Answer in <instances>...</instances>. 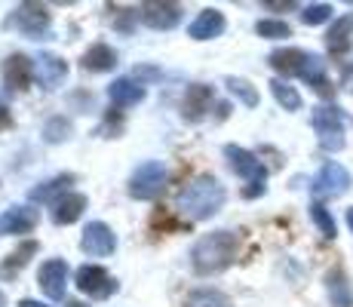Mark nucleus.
<instances>
[{"label":"nucleus","mask_w":353,"mask_h":307,"mask_svg":"<svg viewBox=\"0 0 353 307\" xmlns=\"http://www.w3.org/2000/svg\"><path fill=\"white\" fill-rule=\"evenodd\" d=\"M228 200V190L215 175H194L175 190V209L188 221H206L219 215Z\"/></svg>","instance_id":"1"},{"label":"nucleus","mask_w":353,"mask_h":307,"mask_svg":"<svg viewBox=\"0 0 353 307\" xmlns=\"http://www.w3.org/2000/svg\"><path fill=\"white\" fill-rule=\"evenodd\" d=\"M236 252H240V237L234 230L203 234L191 249V270L196 277H215L236 261Z\"/></svg>","instance_id":"2"},{"label":"nucleus","mask_w":353,"mask_h":307,"mask_svg":"<svg viewBox=\"0 0 353 307\" xmlns=\"http://www.w3.org/2000/svg\"><path fill=\"white\" fill-rule=\"evenodd\" d=\"M6 31H19L28 40H46L52 34V12L46 10L43 3H34V0H25V3L12 6L10 16L3 19Z\"/></svg>","instance_id":"3"},{"label":"nucleus","mask_w":353,"mask_h":307,"mask_svg":"<svg viewBox=\"0 0 353 307\" xmlns=\"http://www.w3.org/2000/svg\"><path fill=\"white\" fill-rule=\"evenodd\" d=\"M169 184V166L163 160H145L126 179V194L132 200H157Z\"/></svg>","instance_id":"4"},{"label":"nucleus","mask_w":353,"mask_h":307,"mask_svg":"<svg viewBox=\"0 0 353 307\" xmlns=\"http://www.w3.org/2000/svg\"><path fill=\"white\" fill-rule=\"evenodd\" d=\"M310 123H314L316 135H320V148L329 154L341 151L344 148V123H347V117H344V111L338 105H316L314 108V117H310Z\"/></svg>","instance_id":"5"},{"label":"nucleus","mask_w":353,"mask_h":307,"mask_svg":"<svg viewBox=\"0 0 353 307\" xmlns=\"http://www.w3.org/2000/svg\"><path fill=\"white\" fill-rule=\"evenodd\" d=\"M74 286H77L80 295L92 298V301H105V298L117 295L120 283L114 274H108L101 264H83V268L74 270Z\"/></svg>","instance_id":"6"},{"label":"nucleus","mask_w":353,"mask_h":307,"mask_svg":"<svg viewBox=\"0 0 353 307\" xmlns=\"http://www.w3.org/2000/svg\"><path fill=\"white\" fill-rule=\"evenodd\" d=\"M350 172L341 166L338 160H325L316 172L314 184H310V194H314V203H323V200H335V197H344L350 190Z\"/></svg>","instance_id":"7"},{"label":"nucleus","mask_w":353,"mask_h":307,"mask_svg":"<svg viewBox=\"0 0 353 307\" xmlns=\"http://www.w3.org/2000/svg\"><path fill=\"white\" fill-rule=\"evenodd\" d=\"M225 160L240 179H246L249 188H264V181H268V166H264V160H258V154L246 151V148H240V145H225Z\"/></svg>","instance_id":"8"},{"label":"nucleus","mask_w":353,"mask_h":307,"mask_svg":"<svg viewBox=\"0 0 353 307\" xmlns=\"http://www.w3.org/2000/svg\"><path fill=\"white\" fill-rule=\"evenodd\" d=\"M139 19L151 31H172L185 19V6L172 3V0H151V3L139 6Z\"/></svg>","instance_id":"9"},{"label":"nucleus","mask_w":353,"mask_h":307,"mask_svg":"<svg viewBox=\"0 0 353 307\" xmlns=\"http://www.w3.org/2000/svg\"><path fill=\"white\" fill-rule=\"evenodd\" d=\"M0 83L3 92H25L34 83V61L25 52H12L0 65Z\"/></svg>","instance_id":"10"},{"label":"nucleus","mask_w":353,"mask_h":307,"mask_svg":"<svg viewBox=\"0 0 353 307\" xmlns=\"http://www.w3.org/2000/svg\"><path fill=\"white\" fill-rule=\"evenodd\" d=\"M40 224V212L31 203H16V206L0 212V237H28Z\"/></svg>","instance_id":"11"},{"label":"nucleus","mask_w":353,"mask_h":307,"mask_svg":"<svg viewBox=\"0 0 353 307\" xmlns=\"http://www.w3.org/2000/svg\"><path fill=\"white\" fill-rule=\"evenodd\" d=\"M80 249L90 258H111L117 252V234L105 221H90L80 234Z\"/></svg>","instance_id":"12"},{"label":"nucleus","mask_w":353,"mask_h":307,"mask_svg":"<svg viewBox=\"0 0 353 307\" xmlns=\"http://www.w3.org/2000/svg\"><path fill=\"white\" fill-rule=\"evenodd\" d=\"M37 286L50 301H62L68 289V261L65 258H46L37 270Z\"/></svg>","instance_id":"13"},{"label":"nucleus","mask_w":353,"mask_h":307,"mask_svg":"<svg viewBox=\"0 0 353 307\" xmlns=\"http://www.w3.org/2000/svg\"><path fill=\"white\" fill-rule=\"evenodd\" d=\"M34 80L40 83V90L52 92L68 80V59H62L59 52H40L34 59Z\"/></svg>","instance_id":"14"},{"label":"nucleus","mask_w":353,"mask_h":307,"mask_svg":"<svg viewBox=\"0 0 353 307\" xmlns=\"http://www.w3.org/2000/svg\"><path fill=\"white\" fill-rule=\"evenodd\" d=\"M219 99H215V90L206 83H191L185 90V99H181V117L188 123H200L209 111H215Z\"/></svg>","instance_id":"15"},{"label":"nucleus","mask_w":353,"mask_h":307,"mask_svg":"<svg viewBox=\"0 0 353 307\" xmlns=\"http://www.w3.org/2000/svg\"><path fill=\"white\" fill-rule=\"evenodd\" d=\"M310 59H314V52H307V50H298V46H280V50H274L268 56V65L280 74V80L283 77H304Z\"/></svg>","instance_id":"16"},{"label":"nucleus","mask_w":353,"mask_h":307,"mask_svg":"<svg viewBox=\"0 0 353 307\" xmlns=\"http://www.w3.org/2000/svg\"><path fill=\"white\" fill-rule=\"evenodd\" d=\"M228 28V19H225V12L221 10H215V6H206V10H200L196 12V19L191 25H188V37L191 40H215V37H221Z\"/></svg>","instance_id":"17"},{"label":"nucleus","mask_w":353,"mask_h":307,"mask_svg":"<svg viewBox=\"0 0 353 307\" xmlns=\"http://www.w3.org/2000/svg\"><path fill=\"white\" fill-rule=\"evenodd\" d=\"M108 99H111V108H117V111L135 108L148 99V86L139 83L135 77H117L111 86H108Z\"/></svg>","instance_id":"18"},{"label":"nucleus","mask_w":353,"mask_h":307,"mask_svg":"<svg viewBox=\"0 0 353 307\" xmlns=\"http://www.w3.org/2000/svg\"><path fill=\"white\" fill-rule=\"evenodd\" d=\"M77 181V175L74 172H62V175H52V179L40 181L37 188H31L28 200L31 203H46V206H52V203H59L62 197L71 194V184Z\"/></svg>","instance_id":"19"},{"label":"nucleus","mask_w":353,"mask_h":307,"mask_svg":"<svg viewBox=\"0 0 353 307\" xmlns=\"http://www.w3.org/2000/svg\"><path fill=\"white\" fill-rule=\"evenodd\" d=\"M86 206H90L86 194H77V190H71V194L62 197L59 203H52L50 218H52V224H59V228H68V224H74V221H80V218H83Z\"/></svg>","instance_id":"20"},{"label":"nucleus","mask_w":353,"mask_h":307,"mask_svg":"<svg viewBox=\"0 0 353 307\" xmlns=\"http://www.w3.org/2000/svg\"><path fill=\"white\" fill-rule=\"evenodd\" d=\"M350 46H353V12H344L325 31V50L332 56H344V52H350Z\"/></svg>","instance_id":"21"},{"label":"nucleus","mask_w":353,"mask_h":307,"mask_svg":"<svg viewBox=\"0 0 353 307\" xmlns=\"http://www.w3.org/2000/svg\"><path fill=\"white\" fill-rule=\"evenodd\" d=\"M117 50L108 43H92L90 50L80 56V68H83L86 74H108L117 68Z\"/></svg>","instance_id":"22"},{"label":"nucleus","mask_w":353,"mask_h":307,"mask_svg":"<svg viewBox=\"0 0 353 307\" xmlns=\"http://www.w3.org/2000/svg\"><path fill=\"white\" fill-rule=\"evenodd\" d=\"M37 252H40V243H37V240H22V243L16 246V249L10 252V255L3 258V261H0V277H3V279H12L16 274H22V270L31 264V258L37 255Z\"/></svg>","instance_id":"23"},{"label":"nucleus","mask_w":353,"mask_h":307,"mask_svg":"<svg viewBox=\"0 0 353 307\" xmlns=\"http://www.w3.org/2000/svg\"><path fill=\"white\" fill-rule=\"evenodd\" d=\"M325 289H329V298H332V307H353V292H350V283H347V274L344 268H332L325 274Z\"/></svg>","instance_id":"24"},{"label":"nucleus","mask_w":353,"mask_h":307,"mask_svg":"<svg viewBox=\"0 0 353 307\" xmlns=\"http://www.w3.org/2000/svg\"><path fill=\"white\" fill-rule=\"evenodd\" d=\"M301 80H307L310 90H314L316 95H323L325 101L335 99V83H332L329 74H325V61H323L320 56L310 59V65H307V71H304V77H301Z\"/></svg>","instance_id":"25"},{"label":"nucleus","mask_w":353,"mask_h":307,"mask_svg":"<svg viewBox=\"0 0 353 307\" xmlns=\"http://www.w3.org/2000/svg\"><path fill=\"white\" fill-rule=\"evenodd\" d=\"M185 307H234V301L225 295L221 289H212V286H200V289H191L185 298Z\"/></svg>","instance_id":"26"},{"label":"nucleus","mask_w":353,"mask_h":307,"mask_svg":"<svg viewBox=\"0 0 353 307\" xmlns=\"http://www.w3.org/2000/svg\"><path fill=\"white\" fill-rule=\"evenodd\" d=\"M225 90L234 95L240 105H246V108H258V101H261V95H258L255 86L249 83L246 77H236V74H228V77H225Z\"/></svg>","instance_id":"27"},{"label":"nucleus","mask_w":353,"mask_h":307,"mask_svg":"<svg viewBox=\"0 0 353 307\" xmlns=\"http://www.w3.org/2000/svg\"><path fill=\"white\" fill-rule=\"evenodd\" d=\"M270 92H274V99L280 101V108H286V111H301V92L295 90V86L289 83V80H280V77H274L270 80Z\"/></svg>","instance_id":"28"},{"label":"nucleus","mask_w":353,"mask_h":307,"mask_svg":"<svg viewBox=\"0 0 353 307\" xmlns=\"http://www.w3.org/2000/svg\"><path fill=\"white\" fill-rule=\"evenodd\" d=\"M71 132H74V123L68 120V117H62V114H56V117L46 120L43 141H46V145H62V141L71 139Z\"/></svg>","instance_id":"29"},{"label":"nucleus","mask_w":353,"mask_h":307,"mask_svg":"<svg viewBox=\"0 0 353 307\" xmlns=\"http://www.w3.org/2000/svg\"><path fill=\"white\" fill-rule=\"evenodd\" d=\"M255 34L264 40H286V37H292V25L283 22V19H258Z\"/></svg>","instance_id":"30"},{"label":"nucleus","mask_w":353,"mask_h":307,"mask_svg":"<svg viewBox=\"0 0 353 307\" xmlns=\"http://www.w3.org/2000/svg\"><path fill=\"white\" fill-rule=\"evenodd\" d=\"M310 218H314V224L320 228V234L325 237V240H335V237H338L335 218H332V212L323 206V203H310Z\"/></svg>","instance_id":"31"},{"label":"nucleus","mask_w":353,"mask_h":307,"mask_svg":"<svg viewBox=\"0 0 353 307\" xmlns=\"http://www.w3.org/2000/svg\"><path fill=\"white\" fill-rule=\"evenodd\" d=\"M332 16H335V6H332V3H307L301 10V22L310 25V28H316V25H325Z\"/></svg>","instance_id":"32"},{"label":"nucleus","mask_w":353,"mask_h":307,"mask_svg":"<svg viewBox=\"0 0 353 307\" xmlns=\"http://www.w3.org/2000/svg\"><path fill=\"white\" fill-rule=\"evenodd\" d=\"M120 132H123V114H120L117 108H111V111H108V117H105V123L99 126V135H105V139H117Z\"/></svg>","instance_id":"33"},{"label":"nucleus","mask_w":353,"mask_h":307,"mask_svg":"<svg viewBox=\"0 0 353 307\" xmlns=\"http://www.w3.org/2000/svg\"><path fill=\"white\" fill-rule=\"evenodd\" d=\"M132 22H141V19H139V6H120L117 19H114V28L129 34V31H132Z\"/></svg>","instance_id":"34"},{"label":"nucleus","mask_w":353,"mask_h":307,"mask_svg":"<svg viewBox=\"0 0 353 307\" xmlns=\"http://www.w3.org/2000/svg\"><path fill=\"white\" fill-rule=\"evenodd\" d=\"M132 77L139 80V83H145V86H148V80H160V77H163V71H160V68H154V65H139V68L132 71Z\"/></svg>","instance_id":"35"},{"label":"nucleus","mask_w":353,"mask_h":307,"mask_svg":"<svg viewBox=\"0 0 353 307\" xmlns=\"http://www.w3.org/2000/svg\"><path fill=\"white\" fill-rule=\"evenodd\" d=\"M295 0H268L264 3V10H274V12H289V10H295Z\"/></svg>","instance_id":"36"},{"label":"nucleus","mask_w":353,"mask_h":307,"mask_svg":"<svg viewBox=\"0 0 353 307\" xmlns=\"http://www.w3.org/2000/svg\"><path fill=\"white\" fill-rule=\"evenodd\" d=\"M3 129H12V111L0 101V132H3Z\"/></svg>","instance_id":"37"},{"label":"nucleus","mask_w":353,"mask_h":307,"mask_svg":"<svg viewBox=\"0 0 353 307\" xmlns=\"http://www.w3.org/2000/svg\"><path fill=\"white\" fill-rule=\"evenodd\" d=\"M19 307H50V304H43V301H34V298H22V301H19Z\"/></svg>","instance_id":"38"},{"label":"nucleus","mask_w":353,"mask_h":307,"mask_svg":"<svg viewBox=\"0 0 353 307\" xmlns=\"http://www.w3.org/2000/svg\"><path fill=\"white\" fill-rule=\"evenodd\" d=\"M344 218H347V228H350V234H353V206L347 209V215H344Z\"/></svg>","instance_id":"39"},{"label":"nucleus","mask_w":353,"mask_h":307,"mask_svg":"<svg viewBox=\"0 0 353 307\" xmlns=\"http://www.w3.org/2000/svg\"><path fill=\"white\" fill-rule=\"evenodd\" d=\"M0 307H6V295H3V292H0Z\"/></svg>","instance_id":"40"},{"label":"nucleus","mask_w":353,"mask_h":307,"mask_svg":"<svg viewBox=\"0 0 353 307\" xmlns=\"http://www.w3.org/2000/svg\"><path fill=\"white\" fill-rule=\"evenodd\" d=\"M350 90H353V71H350Z\"/></svg>","instance_id":"41"}]
</instances>
